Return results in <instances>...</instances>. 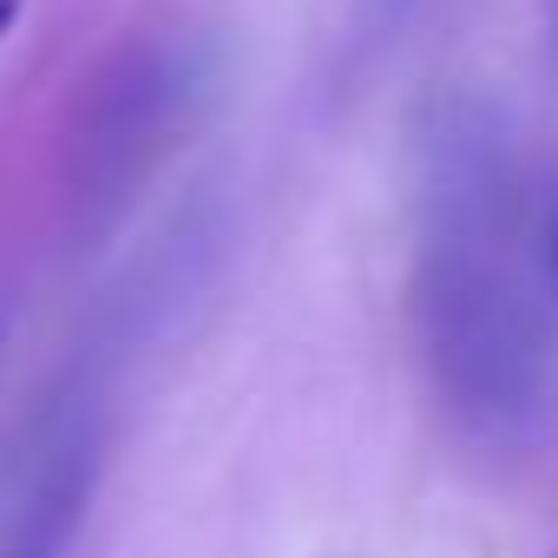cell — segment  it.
Here are the masks:
<instances>
[{
	"instance_id": "obj_1",
	"label": "cell",
	"mask_w": 558,
	"mask_h": 558,
	"mask_svg": "<svg viewBox=\"0 0 558 558\" xmlns=\"http://www.w3.org/2000/svg\"><path fill=\"white\" fill-rule=\"evenodd\" d=\"M414 310L447 408L486 440H525L545 414L551 342L525 269L519 171L486 112H447L427 145Z\"/></svg>"
},
{
	"instance_id": "obj_2",
	"label": "cell",
	"mask_w": 558,
	"mask_h": 558,
	"mask_svg": "<svg viewBox=\"0 0 558 558\" xmlns=\"http://www.w3.org/2000/svg\"><path fill=\"white\" fill-rule=\"evenodd\" d=\"M66 519H73V493H53L47 512L27 525V538H21L8 558H60V551H66Z\"/></svg>"
},
{
	"instance_id": "obj_3",
	"label": "cell",
	"mask_w": 558,
	"mask_h": 558,
	"mask_svg": "<svg viewBox=\"0 0 558 558\" xmlns=\"http://www.w3.org/2000/svg\"><path fill=\"white\" fill-rule=\"evenodd\" d=\"M14 14H21V0H0V34L14 27Z\"/></svg>"
},
{
	"instance_id": "obj_4",
	"label": "cell",
	"mask_w": 558,
	"mask_h": 558,
	"mask_svg": "<svg viewBox=\"0 0 558 558\" xmlns=\"http://www.w3.org/2000/svg\"><path fill=\"white\" fill-rule=\"evenodd\" d=\"M551 283H558V223H551Z\"/></svg>"
},
{
	"instance_id": "obj_5",
	"label": "cell",
	"mask_w": 558,
	"mask_h": 558,
	"mask_svg": "<svg viewBox=\"0 0 558 558\" xmlns=\"http://www.w3.org/2000/svg\"><path fill=\"white\" fill-rule=\"evenodd\" d=\"M551 40H558V0H551Z\"/></svg>"
}]
</instances>
